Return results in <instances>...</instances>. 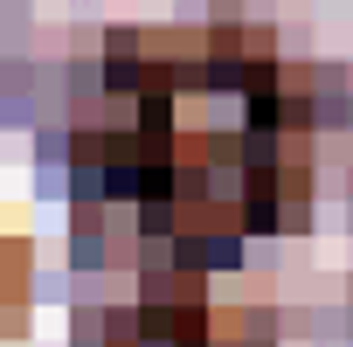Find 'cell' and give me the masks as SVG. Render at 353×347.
Listing matches in <instances>:
<instances>
[{
	"label": "cell",
	"mask_w": 353,
	"mask_h": 347,
	"mask_svg": "<svg viewBox=\"0 0 353 347\" xmlns=\"http://www.w3.org/2000/svg\"><path fill=\"white\" fill-rule=\"evenodd\" d=\"M312 181L305 70L270 28H125L77 118V188L139 209V229L243 243L291 229Z\"/></svg>",
	"instance_id": "6da1fadb"
},
{
	"label": "cell",
	"mask_w": 353,
	"mask_h": 347,
	"mask_svg": "<svg viewBox=\"0 0 353 347\" xmlns=\"http://www.w3.org/2000/svg\"><path fill=\"white\" fill-rule=\"evenodd\" d=\"M21 285H28V257H21V243L0 236V333L21 326Z\"/></svg>",
	"instance_id": "7a4b0ae2"
}]
</instances>
